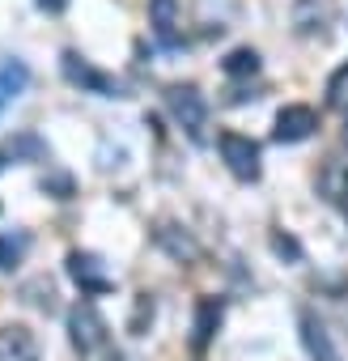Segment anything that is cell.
I'll return each instance as SVG.
<instances>
[{"instance_id": "obj_1", "label": "cell", "mask_w": 348, "mask_h": 361, "mask_svg": "<svg viewBox=\"0 0 348 361\" xmlns=\"http://www.w3.org/2000/svg\"><path fill=\"white\" fill-rule=\"evenodd\" d=\"M166 106H170L174 123H179L196 145L209 136V102H204V94L196 85H170L166 90Z\"/></svg>"}, {"instance_id": "obj_2", "label": "cell", "mask_w": 348, "mask_h": 361, "mask_svg": "<svg viewBox=\"0 0 348 361\" xmlns=\"http://www.w3.org/2000/svg\"><path fill=\"white\" fill-rule=\"evenodd\" d=\"M68 340H73V348L81 357H94L106 344V323H102V314H98L94 302H77L68 310Z\"/></svg>"}, {"instance_id": "obj_3", "label": "cell", "mask_w": 348, "mask_h": 361, "mask_svg": "<svg viewBox=\"0 0 348 361\" xmlns=\"http://www.w3.org/2000/svg\"><path fill=\"white\" fill-rule=\"evenodd\" d=\"M60 64H64V77H68L73 85H81L85 94H98V98H123V85H119L111 73H102V68H94L89 60H81L77 51H64Z\"/></svg>"}, {"instance_id": "obj_4", "label": "cell", "mask_w": 348, "mask_h": 361, "mask_svg": "<svg viewBox=\"0 0 348 361\" xmlns=\"http://www.w3.org/2000/svg\"><path fill=\"white\" fill-rule=\"evenodd\" d=\"M221 157H225V166H230V174L234 178H242V183H255L259 178V145L251 140V136H242V132H221Z\"/></svg>"}, {"instance_id": "obj_5", "label": "cell", "mask_w": 348, "mask_h": 361, "mask_svg": "<svg viewBox=\"0 0 348 361\" xmlns=\"http://www.w3.org/2000/svg\"><path fill=\"white\" fill-rule=\"evenodd\" d=\"M68 276L77 281L81 293H111L115 289V276L106 272L102 255H94V251H68Z\"/></svg>"}, {"instance_id": "obj_6", "label": "cell", "mask_w": 348, "mask_h": 361, "mask_svg": "<svg viewBox=\"0 0 348 361\" xmlns=\"http://www.w3.org/2000/svg\"><path fill=\"white\" fill-rule=\"evenodd\" d=\"M314 128H318V115H314V106H306V102H293V106H285V111L276 115L272 140H280V145H297V140L314 136Z\"/></svg>"}, {"instance_id": "obj_7", "label": "cell", "mask_w": 348, "mask_h": 361, "mask_svg": "<svg viewBox=\"0 0 348 361\" xmlns=\"http://www.w3.org/2000/svg\"><path fill=\"white\" fill-rule=\"evenodd\" d=\"M153 238H157V247H161L170 259H179V264H196V259H200V243H196L183 226H174V221H157V226H153Z\"/></svg>"}, {"instance_id": "obj_8", "label": "cell", "mask_w": 348, "mask_h": 361, "mask_svg": "<svg viewBox=\"0 0 348 361\" xmlns=\"http://www.w3.org/2000/svg\"><path fill=\"white\" fill-rule=\"evenodd\" d=\"M26 161H47V140L35 132H18L0 140V170L5 166H26Z\"/></svg>"}, {"instance_id": "obj_9", "label": "cell", "mask_w": 348, "mask_h": 361, "mask_svg": "<svg viewBox=\"0 0 348 361\" xmlns=\"http://www.w3.org/2000/svg\"><path fill=\"white\" fill-rule=\"evenodd\" d=\"M0 361H39V340L30 327L9 323L0 327Z\"/></svg>"}, {"instance_id": "obj_10", "label": "cell", "mask_w": 348, "mask_h": 361, "mask_svg": "<svg viewBox=\"0 0 348 361\" xmlns=\"http://www.w3.org/2000/svg\"><path fill=\"white\" fill-rule=\"evenodd\" d=\"M302 344H306V353H310L314 361H340V348L331 344L327 323H323V319H314L310 310L302 314Z\"/></svg>"}, {"instance_id": "obj_11", "label": "cell", "mask_w": 348, "mask_h": 361, "mask_svg": "<svg viewBox=\"0 0 348 361\" xmlns=\"http://www.w3.org/2000/svg\"><path fill=\"white\" fill-rule=\"evenodd\" d=\"M318 192H323V200H331L348 217V166L344 161H327L318 170Z\"/></svg>"}, {"instance_id": "obj_12", "label": "cell", "mask_w": 348, "mask_h": 361, "mask_svg": "<svg viewBox=\"0 0 348 361\" xmlns=\"http://www.w3.org/2000/svg\"><path fill=\"white\" fill-rule=\"evenodd\" d=\"M149 26L166 47H174L179 43V5L174 0H149Z\"/></svg>"}, {"instance_id": "obj_13", "label": "cell", "mask_w": 348, "mask_h": 361, "mask_svg": "<svg viewBox=\"0 0 348 361\" xmlns=\"http://www.w3.org/2000/svg\"><path fill=\"white\" fill-rule=\"evenodd\" d=\"M221 314H225L221 298H200V302H196V336H192L196 348H204V344L213 340V331L221 327Z\"/></svg>"}, {"instance_id": "obj_14", "label": "cell", "mask_w": 348, "mask_h": 361, "mask_svg": "<svg viewBox=\"0 0 348 361\" xmlns=\"http://www.w3.org/2000/svg\"><path fill=\"white\" fill-rule=\"evenodd\" d=\"M26 81H30V73H26L22 60H5V64H0V111L26 90Z\"/></svg>"}, {"instance_id": "obj_15", "label": "cell", "mask_w": 348, "mask_h": 361, "mask_svg": "<svg viewBox=\"0 0 348 361\" xmlns=\"http://www.w3.org/2000/svg\"><path fill=\"white\" fill-rule=\"evenodd\" d=\"M225 77H255L259 73V51L255 47H234L225 60H221Z\"/></svg>"}, {"instance_id": "obj_16", "label": "cell", "mask_w": 348, "mask_h": 361, "mask_svg": "<svg viewBox=\"0 0 348 361\" xmlns=\"http://www.w3.org/2000/svg\"><path fill=\"white\" fill-rule=\"evenodd\" d=\"M327 106L348 115V64H340L331 77H327Z\"/></svg>"}, {"instance_id": "obj_17", "label": "cell", "mask_w": 348, "mask_h": 361, "mask_svg": "<svg viewBox=\"0 0 348 361\" xmlns=\"http://www.w3.org/2000/svg\"><path fill=\"white\" fill-rule=\"evenodd\" d=\"M26 247H30V238H26V234H0V268L13 272V268L22 264Z\"/></svg>"}, {"instance_id": "obj_18", "label": "cell", "mask_w": 348, "mask_h": 361, "mask_svg": "<svg viewBox=\"0 0 348 361\" xmlns=\"http://www.w3.org/2000/svg\"><path fill=\"white\" fill-rule=\"evenodd\" d=\"M26 293H30V302H35L39 310H56V289H51V281H35V285H26Z\"/></svg>"}, {"instance_id": "obj_19", "label": "cell", "mask_w": 348, "mask_h": 361, "mask_svg": "<svg viewBox=\"0 0 348 361\" xmlns=\"http://www.w3.org/2000/svg\"><path fill=\"white\" fill-rule=\"evenodd\" d=\"M272 251H276V255H285V259H302V247H297L289 234H272Z\"/></svg>"}, {"instance_id": "obj_20", "label": "cell", "mask_w": 348, "mask_h": 361, "mask_svg": "<svg viewBox=\"0 0 348 361\" xmlns=\"http://www.w3.org/2000/svg\"><path fill=\"white\" fill-rule=\"evenodd\" d=\"M43 192H60V200L73 192V178H64V174H56V178H43Z\"/></svg>"}, {"instance_id": "obj_21", "label": "cell", "mask_w": 348, "mask_h": 361, "mask_svg": "<svg viewBox=\"0 0 348 361\" xmlns=\"http://www.w3.org/2000/svg\"><path fill=\"white\" fill-rule=\"evenodd\" d=\"M39 9H47V13H64V9H68V0H39Z\"/></svg>"}, {"instance_id": "obj_22", "label": "cell", "mask_w": 348, "mask_h": 361, "mask_svg": "<svg viewBox=\"0 0 348 361\" xmlns=\"http://www.w3.org/2000/svg\"><path fill=\"white\" fill-rule=\"evenodd\" d=\"M344 145H348V128H344Z\"/></svg>"}]
</instances>
